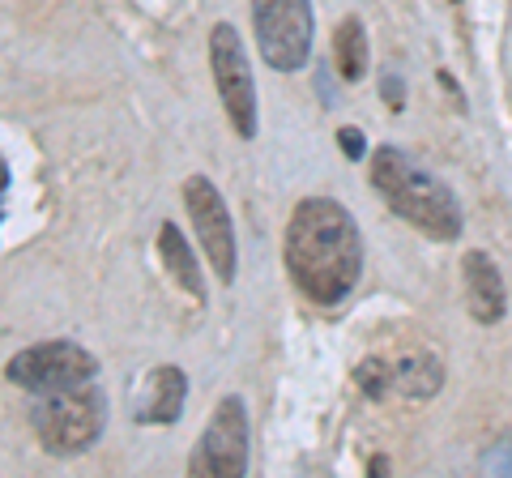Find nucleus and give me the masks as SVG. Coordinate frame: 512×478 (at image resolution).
I'll return each instance as SVG.
<instances>
[{"mask_svg":"<svg viewBox=\"0 0 512 478\" xmlns=\"http://www.w3.org/2000/svg\"><path fill=\"white\" fill-rule=\"evenodd\" d=\"M286 274L303 299L320 308H338L359 286L363 274V235L350 210L333 197H303L286 222Z\"/></svg>","mask_w":512,"mask_h":478,"instance_id":"obj_1","label":"nucleus"},{"mask_svg":"<svg viewBox=\"0 0 512 478\" xmlns=\"http://www.w3.org/2000/svg\"><path fill=\"white\" fill-rule=\"evenodd\" d=\"M372 188L384 197V205L419 227L431 239H457L461 235V205L440 175L419 167L406 150L380 146L372 154Z\"/></svg>","mask_w":512,"mask_h":478,"instance_id":"obj_2","label":"nucleus"},{"mask_svg":"<svg viewBox=\"0 0 512 478\" xmlns=\"http://www.w3.org/2000/svg\"><path fill=\"white\" fill-rule=\"evenodd\" d=\"M30 427H35L39 444L52 457H77L99 444L107 427V393L86 380V385L39 393L35 410H30Z\"/></svg>","mask_w":512,"mask_h":478,"instance_id":"obj_3","label":"nucleus"},{"mask_svg":"<svg viewBox=\"0 0 512 478\" xmlns=\"http://www.w3.org/2000/svg\"><path fill=\"white\" fill-rule=\"evenodd\" d=\"M210 69H214V86L222 111H227L231 129L239 141H252L261 129V107H256V82H252V65H248V47L239 39V30L231 22H218L210 30Z\"/></svg>","mask_w":512,"mask_h":478,"instance_id":"obj_4","label":"nucleus"},{"mask_svg":"<svg viewBox=\"0 0 512 478\" xmlns=\"http://www.w3.org/2000/svg\"><path fill=\"white\" fill-rule=\"evenodd\" d=\"M256 52L269 69L295 73L312 56V0H252Z\"/></svg>","mask_w":512,"mask_h":478,"instance_id":"obj_5","label":"nucleus"},{"mask_svg":"<svg viewBox=\"0 0 512 478\" xmlns=\"http://www.w3.org/2000/svg\"><path fill=\"white\" fill-rule=\"evenodd\" d=\"M5 376H9V385L39 397V393H60V389L94 380L99 376V359L69 338H52V342H35V346L18 350V355L5 363Z\"/></svg>","mask_w":512,"mask_h":478,"instance_id":"obj_6","label":"nucleus"},{"mask_svg":"<svg viewBox=\"0 0 512 478\" xmlns=\"http://www.w3.org/2000/svg\"><path fill=\"white\" fill-rule=\"evenodd\" d=\"M248 406L239 393L218 397L197 449L188 453V474L197 478H244L248 474Z\"/></svg>","mask_w":512,"mask_h":478,"instance_id":"obj_7","label":"nucleus"},{"mask_svg":"<svg viewBox=\"0 0 512 478\" xmlns=\"http://www.w3.org/2000/svg\"><path fill=\"white\" fill-rule=\"evenodd\" d=\"M184 205L192 218V231H197L205 257H210L214 274L222 278V286L235 282V227H231V210L222 201L218 184L210 175H188L184 180Z\"/></svg>","mask_w":512,"mask_h":478,"instance_id":"obj_8","label":"nucleus"},{"mask_svg":"<svg viewBox=\"0 0 512 478\" xmlns=\"http://www.w3.org/2000/svg\"><path fill=\"white\" fill-rule=\"evenodd\" d=\"M188 402V372L175 368V363H163L146 376V385L137 393V423H158V427H171L175 419L184 414Z\"/></svg>","mask_w":512,"mask_h":478,"instance_id":"obj_9","label":"nucleus"},{"mask_svg":"<svg viewBox=\"0 0 512 478\" xmlns=\"http://www.w3.org/2000/svg\"><path fill=\"white\" fill-rule=\"evenodd\" d=\"M461 274H466V304L474 312V321L495 325L508 308V291H504V278H500V269H495V261L487 252H466Z\"/></svg>","mask_w":512,"mask_h":478,"instance_id":"obj_10","label":"nucleus"},{"mask_svg":"<svg viewBox=\"0 0 512 478\" xmlns=\"http://www.w3.org/2000/svg\"><path fill=\"white\" fill-rule=\"evenodd\" d=\"M158 257H163L167 274L180 282L197 304H205V278H201L197 257H192V248H188V235L175 227V222H163V227H158Z\"/></svg>","mask_w":512,"mask_h":478,"instance_id":"obj_11","label":"nucleus"},{"mask_svg":"<svg viewBox=\"0 0 512 478\" xmlns=\"http://www.w3.org/2000/svg\"><path fill=\"white\" fill-rule=\"evenodd\" d=\"M393 389L414 397V402H423V397H436L440 385H444V363L436 355H427V350H410V355L393 359Z\"/></svg>","mask_w":512,"mask_h":478,"instance_id":"obj_12","label":"nucleus"},{"mask_svg":"<svg viewBox=\"0 0 512 478\" xmlns=\"http://www.w3.org/2000/svg\"><path fill=\"white\" fill-rule=\"evenodd\" d=\"M333 65H338L342 82H363L367 73V30L359 18H342L333 30Z\"/></svg>","mask_w":512,"mask_h":478,"instance_id":"obj_13","label":"nucleus"},{"mask_svg":"<svg viewBox=\"0 0 512 478\" xmlns=\"http://www.w3.org/2000/svg\"><path fill=\"white\" fill-rule=\"evenodd\" d=\"M355 385L363 397H372V402H380L384 393L393 389V368L384 359H363L359 368H355Z\"/></svg>","mask_w":512,"mask_h":478,"instance_id":"obj_14","label":"nucleus"},{"mask_svg":"<svg viewBox=\"0 0 512 478\" xmlns=\"http://www.w3.org/2000/svg\"><path fill=\"white\" fill-rule=\"evenodd\" d=\"M483 470H495V474H512V440H500L495 449L483 457Z\"/></svg>","mask_w":512,"mask_h":478,"instance_id":"obj_15","label":"nucleus"},{"mask_svg":"<svg viewBox=\"0 0 512 478\" xmlns=\"http://www.w3.org/2000/svg\"><path fill=\"white\" fill-rule=\"evenodd\" d=\"M338 146H342V154L350 158V163H359L363 150H367V141H363L359 129H338Z\"/></svg>","mask_w":512,"mask_h":478,"instance_id":"obj_16","label":"nucleus"},{"mask_svg":"<svg viewBox=\"0 0 512 478\" xmlns=\"http://www.w3.org/2000/svg\"><path fill=\"white\" fill-rule=\"evenodd\" d=\"M380 90H384V103H389L393 111H402V107H406V86H402V77H397V73H384Z\"/></svg>","mask_w":512,"mask_h":478,"instance_id":"obj_17","label":"nucleus"},{"mask_svg":"<svg viewBox=\"0 0 512 478\" xmlns=\"http://www.w3.org/2000/svg\"><path fill=\"white\" fill-rule=\"evenodd\" d=\"M9 180H13V175H9V163H5V158H0V222H5V197H9Z\"/></svg>","mask_w":512,"mask_h":478,"instance_id":"obj_18","label":"nucleus"}]
</instances>
